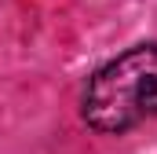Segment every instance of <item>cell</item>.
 <instances>
[{
  "label": "cell",
  "mask_w": 157,
  "mask_h": 154,
  "mask_svg": "<svg viewBox=\"0 0 157 154\" xmlns=\"http://www.w3.org/2000/svg\"><path fill=\"white\" fill-rule=\"evenodd\" d=\"M157 117V44H139L91 77L84 121L99 132H128Z\"/></svg>",
  "instance_id": "cell-1"
}]
</instances>
